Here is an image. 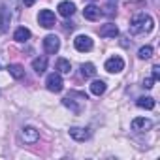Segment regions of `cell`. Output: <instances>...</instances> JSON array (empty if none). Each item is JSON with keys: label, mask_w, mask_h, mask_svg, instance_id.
Listing matches in <instances>:
<instances>
[{"label": "cell", "mask_w": 160, "mask_h": 160, "mask_svg": "<svg viewBox=\"0 0 160 160\" xmlns=\"http://www.w3.org/2000/svg\"><path fill=\"white\" fill-rule=\"evenodd\" d=\"M152 83H154V77L151 75V77H147L145 81H143V87H145V89H152Z\"/></svg>", "instance_id": "603a6c76"}, {"label": "cell", "mask_w": 160, "mask_h": 160, "mask_svg": "<svg viewBox=\"0 0 160 160\" xmlns=\"http://www.w3.org/2000/svg\"><path fill=\"white\" fill-rule=\"evenodd\" d=\"M57 10H58V13H60L62 17H72V15L75 13V4L70 2V0H62V2L57 6Z\"/></svg>", "instance_id": "7c38bea8"}, {"label": "cell", "mask_w": 160, "mask_h": 160, "mask_svg": "<svg viewBox=\"0 0 160 160\" xmlns=\"http://www.w3.org/2000/svg\"><path fill=\"white\" fill-rule=\"evenodd\" d=\"M10 27V15H8V10L6 6L0 8V32H6Z\"/></svg>", "instance_id": "e0dca14e"}, {"label": "cell", "mask_w": 160, "mask_h": 160, "mask_svg": "<svg viewBox=\"0 0 160 160\" xmlns=\"http://www.w3.org/2000/svg\"><path fill=\"white\" fill-rule=\"evenodd\" d=\"M96 75V66L92 64V62H85V64H81V77H94Z\"/></svg>", "instance_id": "d6986e66"}, {"label": "cell", "mask_w": 160, "mask_h": 160, "mask_svg": "<svg viewBox=\"0 0 160 160\" xmlns=\"http://www.w3.org/2000/svg\"><path fill=\"white\" fill-rule=\"evenodd\" d=\"M45 87H47V91H51V92H60V91L64 89V81H62V77H60L58 72L47 75V79H45Z\"/></svg>", "instance_id": "3957f363"}, {"label": "cell", "mask_w": 160, "mask_h": 160, "mask_svg": "<svg viewBox=\"0 0 160 160\" xmlns=\"http://www.w3.org/2000/svg\"><path fill=\"white\" fill-rule=\"evenodd\" d=\"M68 134H70V138L75 139V141H87V139L91 138V130H89V128H81V126H72V128L68 130Z\"/></svg>", "instance_id": "9c48e42d"}, {"label": "cell", "mask_w": 160, "mask_h": 160, "mask_svg": "<svg viewBox=\"0 0 160 160\" xmlns=\"http://www.w3.org/2000/svg\"><path fill=\"white\" fill-rule=\"evenodd\" d=\"M43 49H45L47 55L58 53V49H60V38L55 36V34H47V36L43 38Z\"/></svg>", "instance_id": "277c9868"}, {"label": "cell", "mask_w": 160, "mask_h": 160, "mask_svg": "<svg viewBox=\"0 0 160 160\" xmlns=\"http://www.w3.org/2000/svg\"><path fill=\"white\" fill-rule=\"evenodd\" d=\"M57 72L62 75V73H70L72 72V64H70V60H66V58H58L57 60Z\"/></svg>", "instance_id": "ffe728a7"}, {"label": "cell", "mask_w": 160, "mask_h": 160, "mask_svg": "<svg viewBox=\"0 0 160 160\" xmlns=\"http://www.w3.org/2000/svg\"><path fill=\"white\" fill-rule=\"evenodd\" d=\"M62 104L70 109V111H73L75 115H79L83 109H85V104H87V94L85 92H77V91H72L68 96H64L62 98Z\"/></svg>", "instance_id": "7a4b0ae2"}, {"label": "cell", "mask_w": 160, "mask_h": 160, "mask_svg": "<svg viewBox=\"0 0 160 160\" xmlns=\"http://www.w3.org/2000/svg\"><path fill=\"white\" fill-rule=\"evenodd\" d=\"M132 34H143V32H151L154 28V19L147 13H138L132 17L130 25H128Z\"/></svg>", "instance_id": "6da1fadb"}, {"label": "cell", "mask_w": 160, "mask_h": 160, "mask_svg": "<svg viewBox=\"0 0 160 160\" xmlns=\"http://www.w3.org/2000/svg\"><path fill=\"white\" fill-rule=\"evenodd\" d=\"M138 108H141V109H152L154 108V98H151V96H141V98H138Z\"/></svg>", "instance_id": "44dd1931"}, {"label": "cell", "mask_w": 160, "mask_h": 160, "mask_svg": "<svg viewBox=\"0 0 160 160\" xmlns=\"http://www.w3.org/2000/svg\"><path fill=\"white\" fill-rule=\"evenodd\" d=\"M32 70L42 75V73L47 70V57H38V58H34V60H32Z\"/></svg>", "instance_id": "5bb4252c"}, {"label": "cell", "mask_w": 160, "mask_h": 160, "mask_svg": "<svg viewBox=\"0 0 160 160\" xmlns=\"http://www.w3.org/2000/svg\"><path fill=\"white\" fill-rule=\"evenodd\" d=\"M28 38H30V30H28L27 27H19V28H15V32H13V40H15V42L23 43V42H27Z\"/></svg>", "instance_id": "2e32d148"}, {"label": "cell", "mask_w": 160, "mask_h": 160, "mask_svg": "<svg viewBox=\"0 0 160 160\" xmlns=\"http://www.w3.org/2000/svg\"><path fill=\"white\" fill-rule=\"evenodd\" d=\"M138 57H139L141 60H149V58L152 57V47H151V45H143V47H139Z\"/></svg>", "instance_id": "7402d4cb"}, {"label": "cell", "mask_w": 160, "mask_h": 160, "mask_svg": "<svg viewBox=\"0 0 160 160\" xmlns=\"http://www.w3.org/2000/svg\"><path fill=\"white\" fill-rule=\"evenodd\" d=\"M92 45H94V43H92V38L87 36V34H79V36H75V40H73V47H75L77 51H81V53L91 51Z\"/></svg>", "instance_id": "5b68a950"}, {"label": "cell", "mask_w": 160, "mask_h": 160, "mask_svg": "<svg viewBox=\"0 0 160 160\" xmlns=\"http://www.w3.org/2000/svg\"><path fill=\"white\" fill-rule=\"evenodd\" d=\"M8 72H10V75L13 79H23L25 77V68L21 64H10L8 66Z\"/></svg>", "instance_id": "ac0fdd59"}, {"label": "cell", "mask_w": 160, "mask_h": 160, "mask_svg": "<svg viewBox=\"0 0 160 160\" xmlns=\"http://www.w3.org/2000/svg\"><path fill=\"white\" fill-rule=\"evenodd\" d=\"M152 77H154V81L160 77V66H154V68H152Z\"/></svg>", "instance_id": "cb8c5ba5"}, {"label": "cell", "mask_w": 160, "mask_h": 160, "mask_svg": "<svg viewBox=\"0 0 160 160\" xmlns=\"http://www.w3.org/2000/svg\"><path fill=\"white\" fill-rule=\"evenodd\" d=\"M83 15H85V19H89V21H98L100 19V15H102V10L96 6V4H89V6H85V10H83Z\"/></svg>", "instance_id": "8fae6325"}, {"label": "cell", "mask_w": 160, "mask_h": 160, "mask_svg": "<svg viewBox=\"0 0 160 160\" xmlns=\"http://www.w3.org/2000/svg\"><path fill=\"white\" fill-rule=\"evenodd\" d=\"M87 2H94V0H87Z\"/></svg>", "instance_id": "484cf974"}, {"label": "cell", "mask_w": 160, "mask_h": 160, "mask_svg": "<svg viewBox=\"0 0 160 160\" xmlns=\"http://www.w3.org/2000/svg\"><path fill=\"white\" fill-rule=\"evenodd\" d=\"M106 89H108V85H106V81H102V79H96V81L91 83V92L94 96H102L106 92Z\"/></svg>", "instance_id": "9a60e30c"}, {"label": "cell", "mask_w": 160, "mask_h": 160, "mask_svg": "<svg viewBox=\"0 0 160 160\" xmlns=\"http://www.w3.org/2000/svg\"><path fill=\"white\" fill-rule=\"evenodd\" d=\"M38 23H40V27H43V28H51V27L57 25V17H55V13H53L51 10H42V12L38 13Z\"/></svg>", "instance_id": "8992f818"}, {"label": "cell", "mask_w": 160, "mask_h": 160, "mask_svg": "<svg viewBox=\"0 0 160 160\" xmlns=\"http://www.w3.org/2000/svg\"><path fill=\"white\" fill-rule=\"evenodd\" d=\"M23 4H25V6H32V4H34V0H23Z\"/></svg>", "instance_id": "d4e9b609"}, {"label": "cell", "mask_w": 160, "mask_h": 160, "mask_svg": "<svg viewBox=\"0 0 160 160\" xmlns=\"http://www.w3.org/2000/svg\"><path fill=\"white\" fill-rule=\"evenodd\" d=\"M152 128V121L151 119H145V117H136L132 121V130L136 132H147Z\"/></svg>", "instance_id": "30bf717a"}, {"label": "cell", "mask_w": 160, "mask_h": 160, "mask_svg": "<svg viewBox=\"0 0 160 160\" xmlns=\"http://www.w3.org/2000/svg\"><path fill=\"white\" fill-rule=\"evenodd\" d=\"M100 36H102V38H115V36H119L117 25H115V23H106V25L100 28Z\"/></svg>", "instance_id": "4fadbf2b"}, {"label": "cell", "mask_w": 160, "mask_h": 160, "mask_svg": "<svg viewBox=\"0 0 160 160\" xmlns=\"http://www.w3.org/2000/svg\"><path fill=\"white\" fill-rule=\"evenodd\" d=\"M104 68H106L109 73H119V72H122V70H124V60H122L119 55H115V57H109V58L106 60Z\"/></svg>", "instance_id": "52a82bcc"}, {"label": "cell", "mask_w": 160, "mask_h": 160, "mask_svg": "<svg viewBox=\"0 0 160 160\" xmlns=\"http://www.w3.org/2000/svg\"><path fill=\"white\" fill-rule=\"evenodd\" d=\"M21 139H23L25 143H28V145H34V143H38V139H40V132H38L34 126H23V128H21Z\"/></svg>", "instance_id": "ba28073f"}]
</instances>
